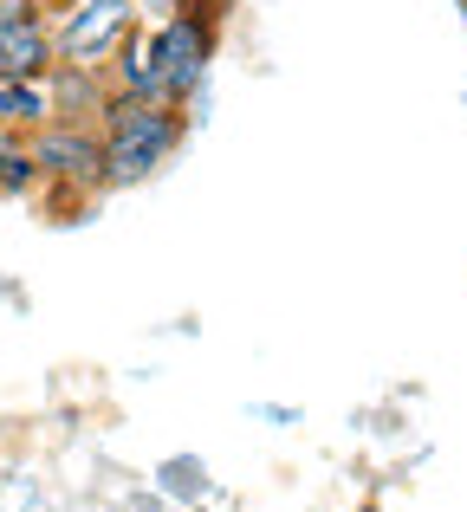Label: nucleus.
<instances>
[{
  "label": "nucleus",
  "instance_id": "1",
  "mask_svg": "<svg viewBox=\"0 0 467 512\" xmlns=\"http://www.w3.org/2000/svg\"><path fill=\"white\" fill-rule=\"evenodd\" d=\"M228 7L234 0H182L169 20L150 26L156 59H163V98L195 130L208 124V104H215V59H221V33H228Z\"/></svg>",
  "mask_w": 467,
  "mask_h": 512
},
{
  "label": "nucleus",
  "instance_id": "2",
  "mask_svg": "<svg viewBox=\"0 0 467 512\" xmlns=\"http://www.w3.org/2000/svg\"><path fill=\"white\" fill-rule=\"evenodd\" d=\"M98 130H104V195L156 182L182 156V143L195 137V124L176 104H143V98H104Z\"/></svg>",
  "mask_w": 467,
  "mask_h": 512
},
{
  "label": "nucleus",
  "instance_id": "3",
  "mask_svg": "<svg viewBox=\"0 0 467 512\" xmlns=\"http://www.w3.org/2000/svg\"><path fill=\"white\" fill-rule=\"evenodd\" d=\"M33 163H39V195L59 208H91L104 195V130L85 117H52L46 130H33Z\"/></svg>",
  "mask_w": 467,
  "mask_h": 512
},
{
  "label": "nucleus",
  "instance_id": "4",
  "mask_svg": "<svg viewBox=\"0 0 467 512\" xmlns=\"http://www.w3.org/2000/svg\"><path fill=\"white\" fill-rule=\"evenodd\" d=\"M130 33H137V0H65L52 13V52L78 72H104Z\"/></svg>",
  "mask_w": 467,
  "mask_h": 512
},
{
  "label": "nucleus",
  "instance_id": "5",
  "mask_svg": "<svg viewBox=\"0 0 467 512\" xmlns=\"http://www.w3.org/2000/svg\"><path fill=\"white\" fill-rule=\"evenodd\" d=\"M52 13L39 0H0V78H52Z\"/></svg>",
  "mask_w": 467,
  "mask_h": 512
},
{
  "label": "nucleus",
  "instance_id": "6",
  "mask_svg": "<svg viewBox=\"0 0 467 512\" xmlns=\"http://www.w3.org/2000/svg\"><path fill=\"white\" fill-rule=\"evenodd\" d=\"M104 85H111V98H143V104H169L163 98V59H156V39L150 26H137V33L117 46V59L104 65Z\"/></svg>",
  "mask_w": 467,
  "mask_h": 512
},
{
  "label": "nucleus",
  "instance_id": "7",
  "mask_svg": "<svg viewBox=\"0 0 467 512\" xmlns=\"http://www.w3.org/2000/svg\"><path fill=\"white\" fill-rule=\"evenodd\" d=\"M150 487H156V500H169V506H202V500H215V474H208L202 454H163V461H156V474H150Z\"/></svg>",
  "mask_w": 467,
  "mask_h": 512
},
{
  "label": "nucleus",
  "instance_id": "8",
  "mask_svg": "<svg viewBox=\"0 0 467 512\" xmlns=\"http://www.w3.org/2000/svg\"><path fill=\"white\" fill-rule=\"evenodd\" d=\"M52 117H59V104H52V85L46 78H0V124L7 130H46Z\"/></svg>",
  "mask_w": 467,
  "mask_h": 512
},
{
  "label": "nucleus",
  "instance_id": "9",
  "mask_svg": "<svg viewBox=\"0 0 467 512\" xmlns=\"http://www.w3.org/2000/svg\"><path fill=\"white\" fill-rule=\"evenodd\" d=\"M39 195V163H33V137L0 124V201H33Z\"/></svg>",
  "mask_w": 467,
  "mask_h": 512
},
{
  "label": "nucleus",
  "instance_id": "10",
  "mask_svg": "<svg viewBox=\"0 0 467 512\" xmlns=\"http://www.w3.org/2000/svg\"><path fill=\"white\" fill-rule=\"evenodd\" d=\"M247 415L266 428H299L305 422V409H292V402H247Z\"/></svg>",
  "mask_w": 467,
  "mask_h": 512
},
{
  "label": "nucleus",
  "instance_id": "11",
  "mask_svg": "<svg viewBox=\"0 0 467 512\" xmlns=\"http://www.w3.org/2000/svg\"><path fill=\"white\" fill-rule=\"evenodd\" d=\"M182 0H137V26H156V20H169Z\"/></svg>",
  "mask_w": 467,
  "mask_h": 512
},
{
  "label": "nucleus",
  "instance_id": "12",
  "mask_svg": "<svg viewBox=\"0 0 467 512\" xmlns=\"http://www.w3.org/2000/svg\"><path fill=\"white\" fill-rule=\"evenodd\" d=\"M0 299H20V292H13V286H7V279H0Z\"/></svg>",
  "mask_w": 467,
  "mask_h": 512
}]
</instances>
